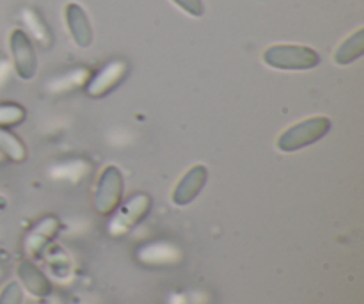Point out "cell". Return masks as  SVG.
<instances>
[{
  "label": "cell",
  "instance_id": "4fadbf2b",
  "mask_svg": "<svg viewBox=\"0 0 364 304\" xmlns=\"http://www.w3.org/2000/svg\"><path fill=\"white\" fill-rule=\"evenodd\" d=\"M25 120V110L18 103H0V127H14Z\"/></svg>",
  "mask_w": 364,
  "mask_h": 304
},
{
  "label": "cell",
  "instance_id": "5b68a950",
  "mask_svg": "<svg viewBox=\"0 0 364 304\" xmlns=\"http://www.w3.org/2000/svg\"><path fill=\"white\" fill-rule=\"evenodd\" d=\"M151 199L148 194H135L119 209L117 216L110 223V231L114 235L127 234L134 224H137L149 212Z\"/></svg>",
  "mask_w": 364,
  "mask_h": 304
},
{
  "label": "cell",
  "instance_id": "9c48e42d",
  "mask_svg": "<svg viewBox=\"0 0 364 304\" xmlns=\"http://www.w3.org/2000/svg\"><path fill=\"white\" fill-rule=\"evenodd\" d=\"M66 21L68 28H70L71 36H73L75 43L82 48L91 45L92 41V31L91 23L87 20V14L84 13L78 4H68L66 6Z\"/></svg>",
  "mask_w": 364,
  "mask_h": 304
},
{
  "label": "cell",
  "instance_id": "52a82bcc",
  "mask_svg": "<svg viewBox=\"0 0 364 304\" xmlns=\"http://www.w3.org/2000/svg\"><path fill=\"white\" fill-rule=\"evenodd\" d=\"M124 71H127V64L121 63V61L107 64V66L103 68V70H100L98 73L92 77V80L89 82L87 85L89 96H95V98L105 96L107 93L112 91V89L123 80Z\"/></svg>",
  "mask_w": 364,
  "mask_h": 304
},
{
  "label": "cell",
  "instance_id": "7a4b0ae2",
  "mask_svg": "<svg viewBox=\"0 0 364 304\" xmlns=\"http://www.w3.org/2000/svg\"><path fill=\"white\" fill-rule=\"evenodd\" d=\"M331 130V120L323 116L311 117V120L301 121L288 128L279 139H277V148L281 152H297L306 148L313 142L320 141L327 132Z\"/></svg>",
  "mask_w": 364,
  "mask_h": 304
},
{
  "label": "cell",
  "instance_id": "8fae6325",
  "mask_svg": "<svg viewBox=\"0 0 364 304\" xmlns=\"http://www.w3.org/2000/svg\"><path fill=\"white\" fill-rule=\"evenodd\" d=\"M363 52H364V31L363 28H359L354 36H350V38L340 46V50H338L336 56H334V61H336L338 64L354 63L355 59H359V57L363 56Z\"/></svg>",
  "mask_w": 364,
  "mask_h": 304
},
{
  "label": "cell",
  "instance_id": "277c9868",
  "mask_svg": "<svg viewBox=\"0 0 364 304\" xmlns=\"http://www.w3.org/2000/svg\"><path fill=\"white\" fill-rule=\"evenodd\" d=\"M9 46L16 73L23 80H31L36 75V70H38V61H36L34 46H32L28 36L23 31H20V28H14L11 32Z\"/></svg>",
  "mask_w": 364,
  "mask_h": 304
},
{
  "label": "cell",
  "instance_id": "3957f363",
  "mask_svg": "<svg viewBox=\"0 0 364 304\" xmlns=\"http://www.w3.org/2000/svg\"><path fill=\"white\" fill-rule=\"evenodd\" d=\"M121 196H123V174L116 166L105 167L96 185V212L102 216H110L119 206Z\"/></svg>",
  "mask_w": 364,
  "mask_h": 304
},
{
  "label": "cell",
  "instance_id": "9a60e30c",
  "mask_svg": "<svg viewBox=\"0 0 364 304\" xmlns=\"http://www.w3.org/2000/svg\"><path fill=\"white\" fill-rule=\"evenodd\" d=\"M173 2L191 16H203V13H205V6H203L201 0H173Z\"/></svg>",
  "mask_w": 364,
  "mask_h": 304
},
{
  "label": "cell",
  "instance_id": "30bf717a",
  "mask_svg": "<svg viewBox=\"0 0 364 304\" xmlns=\"http://www.w3.org/2000/svg\"><path fill=\"white\" fill-rule=\"evenodd\" d=\"M18 276H20L23 287L31 292L32 295L38 298H46L52 292V285H50L48 278L31 262V260H23L18 266Z\"/></svg>",
  "mask_w": 364,
  "mask_h": 304
},
{
  "label": "cell",
  "instance_id": "5bb4252c",
  "mask_svg": "<svg viewBox=\"0 0 364 304\" xmlns=\"http://www.w3.org/2000/svg\"><path fill=\"white\" fill-rule=\"evenodd\" d=\"M0 304H21V288L16 281H11L0 292Z\"/></svg>",
  "mask_w": 364,
  "mask_h": 304
},
{
  "label": "cell",
  "instance_id": "7c38bea8",
  "mask_svg": "<svg viewBox=\"0 0 364 304\" xmlns=\"http://www.w3.org/2000/svg\"><path fill=\"white\" fill-rule=\"evenodd\" d=\"M0 152L11 159L13 162H23L27 152H25V145L7 128L0 127Z\"/></svg>",
  "mask_w": 364,
  "mask_h": 304
},
{
  "label": "cell",
  "instance_id": "6da1fadb",
  "mask_svg": "<svg viewBox=\"0 0 364 304\" xmlns=\"http://www.w3.org/2000/svg\"><path fill=\"white\" fill-rule=\"evenodd\" d=\"M263 61L276 70H311L320 64V56L308 46L274 45L263 53Z\"/></svg>",
  "mask_w": 364,
  "mask_h": 304
},
{
  "label": "cell",
  "instance_id": "ba28073f",
  "mask_svg": "<svg viewBox=\"0 0 364 304\" xmlns=\"http://www.w3.org/2000/svg\"><path fill=\"white\" fill-rule=\"evenodd\" d=\"M57 230H59V221H57V217H43V219L32 228L31 234L27 235V239H25V251H27V255H39V253L43 251V248L50 242V239H53Z\"/></svg>",
  "mask_w": 364,
  "mask_h": 304
},
{
  "label": "cell",
  "instance_id": "8992f818",
  "mask_svg": "<svg viewBox=\"0 0 364 304\" xmlns=\"http://www.w3.org/2000/svg\"><path fill=\"white\" fill-rule=\"evenodd\" d=\"M206 180H208V171L205 166H194L187 171L180 184L176 185L173 192L174 205H188L194 198H198L199 192L205 187Z\"/></svg>",
  "mask_w": 364,
  "mask_h": 304
}]
</instances>
